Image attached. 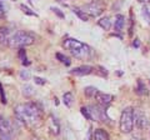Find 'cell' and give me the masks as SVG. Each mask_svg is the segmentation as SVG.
Returning <instances> with one entry per match:
<instances>
[{
    "mask_svg": "<svg viewBox=\"0 0 150 140\" xmlns=\"http://www.w3.org/2000/svg\"><path fill=\"white\" fill-rule=\"evenodd\" d=\"M19 57H20V59H21V62H23V64H29V62H26V53H25V50H24V48H21L20 50H19Z\"/></svg>",
    "mask_w": 150,
    "mask_h": 140,
    "instance_id": "19",
    "label": "cell"
},
{
    "mask_svg": "<svg viewBox=\"0 0 150 140\" xmlns=\"http://www.w3.org/2000/svg\"><path fill=\"white\" fill-rule=\"evenodd\" d=\"M11 31L6 26H0V45H9Z\"/></svg>",
    "mask_w": 150,
    "mask_h": 140,
    "instance_id": "10",
    "label": "cell"
},
{
    "mask_svg": "<svg viewBox=\"0 0 150 140\" xmlns=\"http://www.w3.org/2000/svg\"><path fill=\"white\" fill-rule=\"evenodd\" d=\"M99 25L103 28L104 30H109L110 28H111V20H110V18H103V19L99 20Z\"/></svg>",
    "mask_w": 150,
    "mask_h": 140,
    "instance_id": "15",
    "label": "cell"
},
{
    "mask_svg": "<svg viewBox=\"0 0 150 140\" xmlns=\"http://www.w3.org/2000/svg\"><path fill=\"white\" fill-rule=\"evenodd\" d=\"M134 124L137 125V128L144 129L149 125V119L145 115V113L142 109H135L134 110Z\"/></svg>",
    "mask_w": 150,
    "mask_h": 140,
    "instance_id": "8",
    "label": "cell"
},
{
    "mask_svg": "<svg viewBox=\"0 0 150 140\" xmlns=\"http://www.w3.org/2000/svg\"><path fill=\"white\" fill-rule=\"evenodd\" d=\"M134 129V109L125 108L120 116V130L124 134H129Z\"/></svg>",
    "mask_w": 150,
    "mask_h": 140,
    "instance_id": "4",
    "label": "cell"
},
{
    "mask_svg": "<svg viewBox=\"0 0 150 140\" xmlns=\"http://www.w3.org/2000/svg\"><path fill=\"white\" fill-rule=\"evenodd\" d=\"M64 48L71 53L73 57L78 59H89L91 57V48L76 39H67L64 41Z\"/></svg>",
    "mask_w": 150,
    "mask_h": 140,
    "instance_id": "2",
    "label": "cell"
},
{
    "mask_svg": "<svg viewBox=\"0 0 150 140\" xmlns=\"http://www.w3.org/2000/svg\"><path fill=\"white\" fill-rule=\"evenodd\" d=\"M73 11H74L75 14H76V15H78L79 18H80L81 20H84V21H88V20H89V15H88V14L84 13L80 8H74V9H73Z\"/></svg>",
    "mask_w": 150,
    "mask_h": 140,
    "instance_id": "16",
    "label": "cell"
},
{
    "mask_svg": "<svg viewBox=\"0 0 150 140\" xmlns=\"http://www.w3.org/2000/svg\"><path fill=\"white\" fill-rule=\"evenodd\" d=\"M93 70H94L93 66H89V65H83V66L73 69L71 74H74V75H79V76H84V75H89V74H91Z\"/></svg>",
    "mask_w": 150,
    "mask_h": 140,
    "instance_id": "11",
    "label": "cell"
},
{
    "mask_svg": "<svg viewBox=\"0 0 150 140\" xmlns=\"http://www.w3.org/2000/svg\"><path fill=\"white\" fill-rule=\"evenodd\" d=\"M95 99L98 100V103H99L100 105L108 106L112 100H114V96L110 95V94H105V93H101V91L98 90V93L95 94Z\"/></svg>",
    "mask_w": 150,
    "mask_h": 140,
    "instance_id": "9",
    "label": "cell"
},
{
    "mask_svg": "<svg viewBox=\"0 0 150 140\" xmlns=\"http://www.w3.org/2000/svg\"><path fill=\"white\" fill-rule=\"evenodd\" d=\"M20 76H21V79H24V80H26V79L29 78V73H28L26 70H25V71H24V70H23V71L20 73Z\"/></svg>",
    "mask_w": 150,
    "mask_h": 140,
    "instance_id": "25",
    "label": "cell"
},
{
    "mask_svg": "<svg viewBox=\"0 0 150 140\" xmlns=\"http://www.w3.org/2000/svg\"><path fill=\"white\" fill-rule=\"evenodd\" d=\"M51 10H53L54 13H56V14H58V15H59L60 18H63V16H64V15H63V14H62V13H60V11H59V9H56V8H51Z\"/></svg>",
    "mask_w": 150,
    "mask_h": 140,
    "instance_id": "28",
    "label": "cell"
},
{
    "mask_svg": "<svg viewBox=\"0 0 150 140\" xmlns=\"http://www.w3.org/2000/svg\"><path fill=\"white\" fill-rule=\"evenodd\" d=\"M125 25V16L124 15H116L115 16V23H114V29L116 33H120L123 30V28Z\"/></svg>",
    "mask_w": 150,
    "mask_h": 140,
    "instance_id": "12",
    "label": "cell"
},
{
    "mask_svg": "<svg viewBox=\"0 0 150 140\" xmlns=\"http://www.w3.org/2000/svg\"><path fill=\"white\" fill-rule=\"evenodd\" d=\"M56 1H63V0H56Z\"/></svg>",
    "mask_w": 150,
    "mask_h": 140,
    "instance_id": "32",
    "label": "cell"
},
{
    "mask_svg": "<svg viewBox=\"0 0 150 140\" xmlns=\"http://www.w3.org/2000/svg\"><path fill=\"white\" fill-rule=\"evenodd\" d=\"M15 136V130L11 123L3 115H0V140H13Z\"/></svg>",
    "mask_w": 150,
    "mask_h": 140,
    "instance_id": "5",
    "label": "cell"
},
{
    "mask_svg": "<svg viewBox=\"0 0 150 140\" xmlns=\"http://www.w3.org/2000/svg\"><path fill=\"white\" fill-rule=\"evenodd\" d=\"M4 16V8H3V4L0 3V19Z\"/></svg>",
    "mask_w": 150,
    "mask_h": 140,
    "instance_id": "29",
    "label": "cell"
},
{
    "mask_svg": "<svg viewBox=\"0 0 150 140\" xmlns=\"http://www.w3.org/2000/svg\"><path fill=\"white\" fill-rule=\"evenodd\" d=\"M35 83L39 84V85H44L45 80H44V79H41V78H35Z\"/></svg>",
    "mask_w": 150,
    "mask_h": 140,
    "instance_id": "26",
    "label": "cell"
},
{
    "mask_svg": "<svg viewBox=\"0 0 150 140\" xmlns=\"http://www.w3.org/2000/svg\"><path fill=\"white\" fill-rule=\"evenodd\" d=\"M81 10L88 14L89 16H99L100 14L104 11V5L100 3H98V1H93V3H89V4H85L83 8H81Z\"/></svg>",
    "mask_w": 150,
    "mask_h": 140,
    "instance_id": "6",
    "label": "cell"
},
{
    "mask_svg": "<svg viewBox=\"0 0 150 140\" xmlns=\"http://www.w3.org/2000/svg\"><path fill=\"white\" fill-rule=\"evenodd\" d=\"M137 140H142V139H137Z\"/></svg>",
    "mask_w": 150,
    "mask_h": 140,
    "instance_id": "33",
    "label": "cell"
},
{
    "mask_svg": "<svg viewBox=\"0 0 150 140\" xmlns=\"http://www.w3.org/2000/svg\"><path fill=\"white\" fill-rule=\"evenodd\" d=\"M63 101H64V104L68 106V108H70L73 104V94L71 93H65L64 96H63Z\"/></svg>",
    "mask_w": 150,
    "mask_h": 140,
    "instance_id": "17",
    "label": "cell"
},
{
    "mask_svg": "<svg viewBox=\"0 0 150 140\" xmlns=\"http://www.w3.org/2000/svg\"><path fill=\"white\" fill-rule=\"evenodd\" d=\"M14 113L19 121L30 129H38L43 125V111L35 103H24L15 106Z\"/></svg>",
    "mask_w": 150,
    "mask_h": 140,
    "instance_id": "1",
    "label": "cell"
},
{
    "mask_svg": "<svg viewBox=\"0 0 150 140\" xmlns=\"http://www.w3.org/2000/svg\"><path fill=\"white\" fill-rule=\"evenodd\" d=\"M143 16H144V19L146 20V23L148 24H150V13H149V9L146 8V6H144L143 8Z\"/></svg>",
    "mask_w": 150,
    "mask_h": 140,
    "instance_id": "21",
    "label": "cell"
},
{
    "mask_svg": "<svg viewBox=\"0 0 150 140\" xmlns=\"http://www.w3.org/2000/svg\"><path fill=\"white\" fill-rule=\"evenodd\" d=\"M81 113H83V115L85 116V118H86L88 120H91L90 110H89V108H88V106H83V108H81Z\"/></svg>",
    "mask_w": 150,
    "mask_h": 140,
    "instance_id": "23",
    "label": "cell"
},
{
    "mask_svg": "<svg viewBox=\"0 0 150 140\" xmlns=\"http://www.w3.org/2000/svg\"><path fill=\"white\" fill-rule=\"evenodd\" d=\"M24 95L25 96H31L33 94H34V90H33V86L31 85H25L24 86Z\"/></svg>",
    "mask_w": 150,
    "mask_h": 140,
    "instance_id": "20",
    "label": "cell"
},
{
    "mask_svg": "<svg viewBox=\"0 0 150 140\" xmlns=\"http://www.w3.org/2000/svg\"><path fill=\"white\" fill-rule=\"evenodd\" d=\"M35 41V36L28 31L18 30L11 33L10 40H9V46L10 48H25V46L33 45Z\"/></svg>",
    "mask_w": 150,
    "mask_h": 140,
    "instance_id": "3",
    "label": "cell"
},
{
    "mask_svg": "<svg viewBox=\"0 0 150 140\" xmlns=\"http://www.w3.org/2000/svg\"><path fill=\"white\" fill-rule=\"evenodd\" d=\"M94 140H109V134L103 129H96L94 132Z\"/></svg>",
    "mask_w": 150,
    "mask_h": 140,
    "instance_id": "13",
    "label": "cell"
},
{
    "mask_svg": "<svg viewBox=\"0 0 150 140\" xmlns=\"http://www.w3.org/2000/svg\"><path fill=\"white\" fill-rule=\"evenodd\" d=\"M90 110V115H91V120H98V121H106V114L104 110L103 105H90L88 106Z\"/></svg>",
    "mask_w": 150,
    "mask_h": 140,
    "instance_id": "7",
    "label": "cell"
},
{
    "mask_svg": "<svg viewBox=\"0 0 150 140\" xmlns=\"http://www.w3.org/2000/svg\"><path fill=\"white\" fill-rule=\"evenodd\" d=\"M33 140H44V139H38V138H36V139H33Z\"/></svg>",
    "mask_w": 150,
    "mask_h": 140,
    "instance_id": "31",
    "label": "cell"
},
{
    "mask_svg": "<svg viewBox=\"0 0 150 140\" xmlns=\"http://www.w3.org/2000/svg\"><path fill=\"white\" fill-rule=\"evenodd\" d=\"M20 8H21V10L24 11L25 14H29V15H35V16H36V14H35L34 11H31L30 9H29V8H26L25 5H20Z\"/></svg>",
    "mask_w": 150,
    "mask_h": 140,
    "instance_id": "24",
    "label": "cell"
},
{
    "mask_svg": "<svg viewBox=\"0 0 150 140\" xmlns=\"http://www.w3.org/2000/svg\"><path fill=\"white\" fill-rule=\"evenodd\" d=\"M0 94H1V103L3 104H6V98L4 96V91L1 89V86H0Z\"/></svg>",
    "mask_w": 150,
    "mask_h": 140,
    "instance_id": "27",
    "label": "cell"
},
{
    "mask_svg": "<svg viewBox=\"0 0 150 140\" xmlns=\"http://www.w3.org/2000/svg\"><path fill=\"white\" fill-rule=\"evenodd\" d=\"M56 58H58V59H60V62H62V63H64L65 65H70V60H69V58L64 57L63 54L58 53V54H56Z\"/></svg>",
    "mask_w": 150,
    "mask_h": 140,
    "instance_id": "22",
    "label": "cell"
},
{
    "mask_svg": "<svg viewBox=\"0 0 150 140\" xmlns=\"http://www.w3.org/2000/svg\"><path fill=\"white\" fill-rule=\"evenodd\" d=\"M84 93H85V95L88 98H95V94L98 93V89L96 88H94V86H88V88H85Z\"/></svg>",
    "mask_w": 150,
    "mask_h": 140,
    "instance_id": "18",
    "label": "cell"
},
{
    "mask_svg": "<svg viewBox=\"0 0 150 140\" xmlns=\"http://www.w3.org/2000/svg\"><path fill=\"white\" fill-rule=\"evenodd\" d=\"M149 84H150V80H149Z\"/></svg>",
    "mask_w": 150,
    "mask_h": 140,
    "instance_id": "34",
    "label": "cell"
},
{
    "mask_svg": "<svg viewBox=\"0 0 150 140\" xmlns=\"http://www.w3.org/2000/svg\"><path fill=\"white\" fill-rule=\"evenodd\" d=\"M139 3H143V4H149L150 3V0H138Z\"/></svg>",
    "mask_w": 150,
    "mask_h": 140,
    "instance_id": "30",
    "label": "cell"
},
{
    "mask_svg": "<svg viewBox=\"0 0 150 140\" xmlns=\"http://www.w3.org/2000/svg\"><path fill=\"white\" fill-rule=\"evenodd\" d=\"M137 94H139V95H146L148 94V90H146V86H145V84L140 80H138V86H137Z\"/></svg>",
    "mask_w": 150,
    "mask_h": 140,
    "instance_id": "14",
    "label": "cell"
}]
</instances>
